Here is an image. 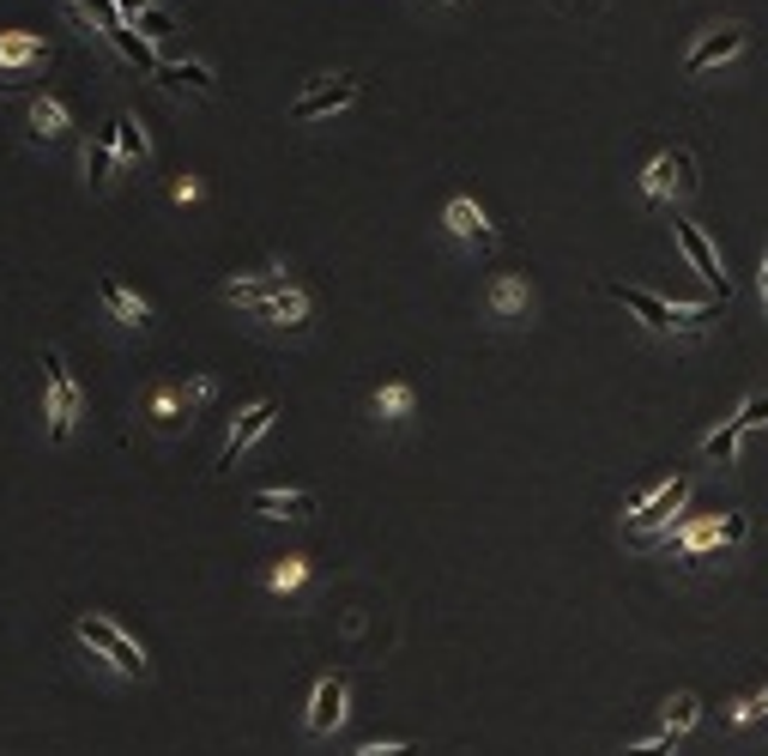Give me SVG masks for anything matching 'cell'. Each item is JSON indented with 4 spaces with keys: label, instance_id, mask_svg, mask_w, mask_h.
<instances>
[{
    "label": "cell",
    "instance_id": "obj_9",
    "mask_svg": "<svg viewBox=\"0 0 768 756\" xmlns=\"http://www.w3.org/2000/svg\"><path fill=\"white\" fill-rule=\"evenodd\" d=\"M285 291H291V279L266 266V273H236V279H224L219 297H224V303H236V309H261V303L285 297Z\"/></svg>",
    "mask_w": 768,
    "mask_h": 756
},
{
    "label": "cell",
    "instance_id": "obj_13",
    "mask_svg": "<svg viewBox=\"0 0 768 756\" xmlns=\"http://www.w3.org/2000/svg\"><path fill=\"white\" fill-rule=\"evenodd\" d=\"M97 303H104V315H109V322L139 327V333L158 322V315H151V303H146V297H134V291H127L122 279H104V285H97Z\"/></svg>",
    "mask_w": 768,
    "mask_h": 756
},
{
    "label": "cell",
    "instance_id": "obj_23",
    "mask_svg": "<svg viewBox=\"0 0 768 756\" xmlns=\"http://www.w3.org/2000/svg\"><path fill=\"white\" fill-rule=\"evenodd\" d=\"M67 127H73V115H67V104H61L55 92H43V97L31 104V134H36V139H61Z\"/></svg>",
    "mask_w": 768,
    "mask_h": 756
},
{
    "label": "cell",
    "instance_id": "obj_30",
    "mask_svg": "<svg viewBox=\"0 0 768 756\" xmlns=\"http://www.w3.org/2000/svg\"><path fill=\"white\" fill-rule=\"evenodd\" d=\"M351 756H424V745H418V738H400V745H357Z\"/></svg>",
    "mask_w": 768,
    "mask_h": 756
},
{
    "label": "cell",
    "instance_id": "obj_33",
    "mask_svg": "<svg viewBox=\"0 0 768 756\" xmlns=\"http://www.w3.org/2000/svg\"><path fill=\"white\" fill-rule=\"evenodd\" d=\"M745 539H750V521H745V515H726V521H720V545L733 550V545H745Z\"/></svg>",
    "mask_w": 768,
    "mask_h": 756
},
{
    "label": "cell",
    "instance_id": "obj_7",
    "mask_svg": "<svg viewBox=\"0 0 768 756\" xmlns=\"http://www.w3.org/2000/svg\"><path fill=\"white\" fill-rule=\"evenodd\" d=\"M690 503V479H672V484H660L654 496H642V503L630 508V533L635 539H648V533H660V527H672V515Z\"/></svg>",
    "mask_w": 768,
    "mask_h": 756
},
{
    "label": "cell",
    "instance_id": "obj_37",
    "mask_svg": "<svg viewBox=\"0 0 768 756\" xmlns=\"http://www.w3.org/2000/svg\"><path fill=\"white\" fill-rule=\"evenodd\" d=\"M750 702H757V714H768V690H757V696H750Z\"/></svg>",
    "mask_w": 768,
    "mask_h": 756
},
{
    "label": "cell",
    "instance_id": "obj_28",
    "mask_svg": "<svg viewBox=\"0 0 768 756\" xmlns=\"http://www.w3.org/2000/svg\"><path fill=\"white\" fill-rule=\"evenodd\" d=\"M73 7H80V12H92V19H97V31H115V24H127L115 0H73Z\"/></svg>",
    "mask_w": 768,
    "mask_h": 756
},
{
    "label": "cell",
    "instance_id": "obj_22",
    "mask_svg": "<svg viewBox=\"0 0 768 756\" xmlns=\"http://www.w3.org/2000/svg\"><path fill=\"white\" fill-rule=\"evenodd\" d=\"M188 406H194V400H188L182 388H158V393H151V406H146L151 430H158V435H170V430L188 418Z\"/></svg>",
    "mask_w": 768,
    "mask_h": 756
},
{
    "label": "cell",
    "instance_id": "obj_19",
    "mask_svg": "<svg viewBox=\"0 0 768 756\" xmlns=\"http://www.w3.org/2000/svg\"><path fill=\"white\" fill-rule=\"evenodd\" d=\"M484 303H491V315H496V322H520V315L533 309V291H527V279L503 273V279L491 285V297H484Z\"/></svg>",
    "mask_w": 768,
    "mask_h": 756
},
{
    "label": "cell",
    "instance_id": "obj_29",
    "mask_svg": "<svg viewBox=\"0 0 768 756\" xmlns=\"http://www.w3.org/2000/svg\"><path fill=\"white\" fill-rule=\"evenodd\" d=\"M266 587H273V594H291V587H303V557H285L273 575H266Z\"/></svg>",
    "mask_w": 768,
    "mask_h": 756
},
{
    "label": "cell",
    "instance_id": "obj_31",
    "mask_svg": "<svg viewBox=\"0 0 768 756\" xmlns=\"http://www.w3.org/2000/svg\"><path fill=\"white\" fill-rule=\"evenodd\" d=\"M618 756H677V733H660V738H648V745H630V750H618Z\"/></svg>",
    "mask_w": 768,
    "mask_h": 756
},
{
    "label": "cell",
    "instance_id": "obj_36",
    "mask_svg": "<svg viewBox=\"0 0 768 756\" xmlns=\"http://www.w3.org/2000/svg\"><path fill=\"white\" fill-rule=\"evenodd\" d=\"M762 315H768V249H762Z\"/></svg>",
    "mask_w": 768,
    "mask_h": 756
},
{
    "label": "cell",
    "instance_id": "obj_35",
    "mask_svg": "<svg viewBox=\"0 0 768 756\" xmlns=\"http://www.w3.org/2000/svg\"><path fill=\"white\" fill-rule=\"evenodd\" d=\"M115 7H122V19H127V24H139V12H146L151 0H115Z\"/></svg>",
    "mask_w": 768,
    "mask_h": 756
},
{
    "label": "cell",
    "instance_id": "obj_3",
    "mask_svg": "<svg viewBox=\"0 0 768 756\" xmlns=\"http://www.w3.org/2000/svg\"><path fill=\"white\" fill-rule=\"evenodd\" d=\"M357 97H364V85H357L351 73H333V80H315L291 97V122H327V115L351 109Z\"/></svg>",
    "mask_w": 768,
    "mask_h": 756
},
{
    "label": "cell",
    "instance_id": "obj_25",
    "mask_svg": "<svg viewBox=\"0 0 768 756\" xmlns=\"http://www.w3.org/2000/svg\"><path fill=\"white\" fill-rule=\"evenodd\" d=\"M134 31H139V36H151V43H164V36H176L182 24H176V12H170V7H158V0H151V7L139 12V24H134Z\"/></svg>",
    "mask_w": 768,
    "mask_h": 756
},
{
    "label": "cell",
    "instance_id": "obj_2",
    "mask_svg": "<svg viewBox=\"0 0 768 756\" xmlns=\"http://www.w3.org/2000/svg\"><path fill=\"white\" fill-rule=\"evenodd\" d=\"M80 406H85V393H80V381H73L67 357H61L55 345H49V351H43V418H49V442H55V448H67V442H73Z\"/></svg>",
    "mask_w": 768,
    "mask_h": 756
},
{
    "label": "cell",
    "instance_id": "obj_38",
    "mask_svg": "<svg viewBox=\"0 0 768 756\" xmlns=\"http://www.w3.org/2000/svg\"><path fill=\"white\" fill-rule=\"evenodd\" d=\"M448 7H466V0H448Z\"/></svg>",
    "mask_w": 768,
    "mask_h": 756
},
{
    "label": "cell",
    "instance_id": "obj_34",
    "mask_svg": "<svg viewBox=\"0 0 768 756\" xmlns=\"http://www.w3.org/2000/svg\"><path fill=\"white\" fill-rule=\"evenodd\" d=\"M182 393H188L194 406H200V400H212V376H188V381H182Z\"/></svg>",
    "mask_w": 768,
    "mask_h": 756
},
{
    "label": "cell",
    "instance_id": "obj_32",
    "mask_svg": "<svg viewBox=\"0 0 768 756\" xmlns=\"http://www.w3.org/2000/svg\"><path fill=\"white\" fill-rule=\"evenodd\" d=\"M733 424H738V430H762V424H768V393H762V400H750V406H738Z\"/></svg>",
    "mask_w": 768,
    "mask_h": 756
},
{
    "label": "cell",
    "instance_id": "obj_17",
    "mask_svg": "<svg viewBox=\"0 0 768 756\" xmlns=\"http://www.w3.org/2000/svg\"><path fill=\"white\" fill-rule=\"evenodd\" d=\"M109 36V49H115V55H122L127 61V67H139V73H158V43H151V36H139L134 31V24H115V31H104Z\"/></svg>",
    "mask_w": 768,
    "mask_h": 756
},
{
    "label": "cell",
    "instance_id": "obj_10",
    "mask_svg": "<svg viewBox=\"0 0 768 756\" xmlns=\"http://www.w3.org/2000/svg\"><path fill=\"white\" fill-rule=\"evenodd\" d=\"M151 80H158V92H170V97H212V85H219L207 61H170V55L158 61Z\"/></svg>",
    "mask_w": 768,
    "mask_h": 756
},
{
    "label": "cell",
    "instance_id": "obj_15",
    "mask_svg": "<svg viewBox=\"0 0 768 756\" xmlns=\"http://www.w3.org/2000/svg\"><path fill=\"white\" fill-rule=\"evenodd\" d=\"M606 297L611 303H623L630 315H642L654 333H677V322H672V303L665 297H654V291H642V285H606Z\"/></svg>",
    "mask_w": 768,
    "mask_h": 756
},
{
    "label": "cell",
    "instance_id": "obj_12",
    "mask_svg": "<svg viewBox=\"0 0 768 756\" xmlns=\"http://www.w3.org/2000/svg\"><path fill=\"white\" fill-rule=\"evenodd\" d=\"M672 237H677V242H684V254H690V266H696V273H702V279H708V285H714V291H720V297H726V291H733V285H726V266H720V254H714V242H708V237H702V230H696V224H690V218H672Z\"/></svg>",
    "mask_w": 768,
    "mask_h": 756
},
{
    "label": "cell",
    "instance_id": "obj_8",
    "mask_svg": "<svg viewBox=\"0 0 768 756\" xmlns=\"http://www.w3.org/2000/svg\"><path fill=\"white\" fill-rule=\"evenodd\" d=\"M345 702H351V678L327 672L322 684H315V696H309V733L315 738H327V733H339V726H345Z\"/></svg>",
    "mask_w": 768,
    "mask_h": 756
},
{
    "label": "cell",
    "instance_id": "obj_4",
    "mask_svg": "<svg viewBox=\"0 0 768 756\" xmlns=\"http://www.w3.org/2000/svg\"><path fill=\"white\" fill-rule=\"evenodd\" d=\"M43 67H49V43H43V36H19V31L0 36V92H19V85L36 80Z\"/></svg>",
    "mask_w": 768,
    "mask_h": 756
},
{
    "label": "cell",
    "instance_id": "obj_24",
    "mask_svg": "<svg viewBox=\"0 0 768 756\" xmlns=\"http://www.w3.org/2000/svg\"><path fill=\"white\" fill-rule=\"evenodd\" d=\"M738 442H745V430H738L733 418H726L720 430H708V442H702V454H708L714 466H733V460H738Z\"/></svg>",
    "mask_w": 768,
    "mask_h": 756
},
{
    "label": "cell",
    "instance_id": "obj_16",
    "mask_svg": "<svg viewBox=\"0 0 768 756\" xmlns=\"http://www.w3.org/2000/svg\"><path fill=\"white\" fill-rule=\"evenodd\" d=\"M442 224L454 230L460 242H472V249H491V242H496V230H491V218H484V207H478V200H466V195L448 200Z\"/></svg>",
    "mask_w": 768,
    "mask_h": 756
},
{
    "label": "cell",
    "instance_id": "obj_11",
    "mask_svg": "<svg viewBox=\"0 0 768 756\" xmlns=\"http://www.w3.org/2000/svg\"><path fill=\"white\" fill-rule=\"evenodd\" d=\"M738 49H745V24H714V31L684 55V73L696 80V73H708V67H720V61H733Z\"/></svg>",
    "mask_w": 768,
    "mask_h": 756
},
{
    "label": "cell",
    "instance_id": "obj_26",
    "mask_svg": "<svg viewBox=\"0 0 768 756\" xmlns=\"http://www.w3.org/2000/svg\"><path fill=\"white\" fill-rule=\"evenodd\" d=\"M376 412H381V418H406V412H412V388H406V381H388V388H376Z\"/></svg>",
    "mask_w": 768,
    "mask_h": 756
},
{
    "label": "cell",
    "instance_id": "obj_1",
    "mask_svg": "<svg viewBox=\"0 0 768 756\" xmlns=\"http://www.w3.org/2000/svg\"><path fill=\"white\" fill-rule=\"evenodd\" d=\"M73 636H80V648H92V660H104L109 672H122V678H151L146 648H139L115 618H104V611H80V618H73Z\"/></svg>",
    "mask_w": 768,
    "mask_h": 756
},
{
    "label": "cell",
    "instance_id": "obj_21",
    "mask_svg": "<svg viewBox=\"0 0 768 756\" xmlns=\"http://www.w3.org/2000/svg\"><path fill=\"white\" fill-rule=\"evenodd\" d=\"M254 315H261L266 327H303V322H309V291H303V285H291L285 297L261 303V309H254Z\"/></svg>",
    "mask_w": 768,
    "mask_h": 756
},
{
    "label": "cell",
    "instance_id": "obj_5",
    "mask_svg": "<svg viewBox=\"0 0 768 756\" xmlns=\"http://www.w3.org/2000/svg\"><path fill=\"white\" fill-rule=\"evenodd\" d=\"M273 418H278V400H254V406H242V412H236V424H230V435H224V448H219V460H212V466H219V472H230V466H236V460L249 454L254 442H261L266 430H273Z\"/></svg>",
    "mask_w": 768,
    "mask_h": 756
},
{
    "label": "cell",
    "instance_id": "obj_18",
    "mask_svg": "<svg viewBox=\"0 0 768 756\" xmlns=\"http://www.w3.org/2000/svg\"><path fill=\"white\" fill-rule=\"evenodd\" d=\"M115 164H122V151H115V122H104L92 139H85V182H92V188H104Z\"/></svg>",
    "mask_w": 768,
    "mask_h": 756
},
{
    "label": "cell",
    "instance_id": "obj_27",
    "mask_svg": "<svg viewBox=\"0 0 768 756\" xmlns=\"http://www.w3.org/2000/svg\"><path fill=\"white\" fill-rule=\"evenodd\" d=\"M702 702L696 696H672V708H665V733H684V726H696Z\"/></svg>",
    "mask_w": 768,
    "mask_h": 756
},
{
    "label": "cell",
    "instance_id": "obj_6",
    "mask_svg": "<svg viewBox=\"0 0 768 756\" xmlns=\"http://www.w3.org/2000/svg\"><path fill=\"white\" fill-rule=\"evenodd\" d=\"M690 188H696V158H690V151H660L642 170V195L654 200V207L672 195H690Z\"/></svg>",
    "mask_w": 768,
    "mask_h": 756
},
{
    "label": "cell",
    "instance_id": "obj_20",
    "mask_svg": "<svg viewBox=\"0 0 768 756\" xmlns=\"http://www.w3.org/2000/svg\"><path fill=\"white\" fill-rule=\"evenodd\" d=\"M109 122H115V151H122V164H146V158H151V134H146V122H139L134 109H115Z\"/></svg>",
    "mask_w": 768,
    "mask_h": 756
},
{
    "label": "cell",
    "instance_id": "obj_14",
    "mask_svg": "<svg viewBox=\"0 0 768 756\" xmlns=\"http://www.w3.org/2000/svg\"><path fill=\"white\" fill-rule=\"evenodd\" d=\"M315 491H254L249 496V515H261V521H309L315 515Z\"/></svg>",
    "mask_w": 768,
    "mask_h": 756
}]
</instances>
